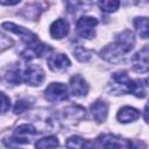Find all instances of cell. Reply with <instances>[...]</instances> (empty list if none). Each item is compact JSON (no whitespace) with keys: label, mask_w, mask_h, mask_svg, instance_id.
I'll return each instance as SVG.
<instances>
[{"label":"cell","mask_w":149,"mask_h":149,"mask_svg":"<svg viewBox=\"0 0 149 149\" xmlns=\"http://www.w3.org/2000/svg\"><path fill=\"white\" fill-rule=\"evenodd\" d=\"M135 45V37L130 30H123L119 35L113 43L106 45L101 51L100 56L105 61L109 63H118L122 59V57L128 54Z\"/></svg>","instance_id":"cell-1"},{"label":"cell","mask_w":149,"mask_h":149,"mask_svg":"<svg viewBox=\"0 0 149 149\" xmlns=\"http://www.w3.org/2000/svg\"><path fill=\"white\" fill-rule=\"evenodd\" d=\"M133 80L128 77V74L125 71H119L112 74L111 77V84H109V92L111 94H125L130 93Z\"/></svg>","instance_id":"cell-2"},{"label":"cell","mask_w":149,"mask_h":149,"mask_svg":"<svg viewBox=\"0 0 149 149\" xmlns=\"http://www.w3.org/2000/svg\"><path fill=\"white\" fill-rule=\"evenodd\" d=\"M20 79L21 83L24 81L31 86L41 85L44 79V72L38 65H28L24 69H20Z\"/></svg>","instance_id":"cell-3"},{"label":"cell","mask_w":149,"mask_h":149,"mask_svg":"<svg viewBox=\"0 0 149 149\" xmlns=\"http://www.w3.org/2000/svg\"><path fill=\"white\" fill-rule=\"evenodd\" d=\"M44 95L47 100L51 102H59L69 98V91L68 87L62 83H51L47 86Z\"/></svg>","instance_id":"cell-4"},{"label":"cell","mask_w":149,"mask_h":149,"mask_svg":"<svg viewBox=\"0 0 149 149\" xmlns=\"http://www.w3.org/2000/svg\"><path fill=\"white\" fill-rule=\"evenodd\" d=\"M98 24V20L92 16H83L77 21V34L83 38H92L94 36V28Z\"/></svg>","instance_id":"cell-5"},{"label":"cell","mask_w":149,"mask_h":149,"mask_svg":"<svg viewBox=\"0 0 149 149\" xmlns=\"http://www.w3.org/2000/svg\"><path fill=\"white\" fill-rule=\"evenodd\" d=\"M98 147L104 148H130L132 143L113 134H104L97 139Z\"/></svg>","instance_id":"cell-6"},{"label":"cell","mask_w":149,"mask_h":149,"mask_svg":"<svg viewBox=\"0 0 149 149\" xmlns=\"http://www.w3.org/2000/svg\"><path fill=\"white\" fill-rule=\"evenodd\" d=\"M2 28H5L6 30H9V31H12V33L19 35L20 38H21L27 45H29V44L35 43V42L38 41L37 36H36L34 33H31V31L28 30L27 28H23V27H21V26H17V24H15V23H13V22H3V23H2Z\"/></svg>","instance_id":"cell-7"},{"label":"cell","mask_w":149,"mask_h":149,"mask_svg":"<svg viewBox=\"0 0 149 149\" xmlns=\"http://www.w3.org/2000/svg\"><path fill=\"white\" fill-rule=\"evenodd\" d=\"M50 50H51V48L49 45L37 41L35 43H31V44L27 45V48L22 51L21 56L26 61H31V59H34L36 57H42L43 55L48 54Z\"/></svg>","instance_id":"cell-8"},{"label":"cell","mask_w":149,"mask_h":149,"mask_svg":"<svg viewBox=\"0 0 149 149\" xmlns=\"http://www.w3.org/2000/svg\"><path fill=\"white\" fill-rule=\"evenodd\" d=\"M70 64H71V62H70L69 57L61 52L52 54L48 57V65H49L50 70H52L54 72L63 71V70L68 69L70 66Z\"/></svg>","instance_id":"cell-9"},{"label":"cell","mask_w":149,"mask_h":149,"mask_svg":"<svg viewBox=\"0 0 149 149\" xmlns=\"http://www.w3.org/2000/svg\"><path fill=\"white\" fill-rule=\"evenodd\" d=\"M70 91L74 97H84L88 92V84L80 74L70 78Z\"/></svg>","instance_id":"cell-10"},{"label":"cell","mask_w":149,"mask_h":149,"mask_svg":"<svg viewBox=\"0 0 149 149\" xmlns=\"http://www.w3.org/2000/svg\"><path fill=\"white\" fill-rule=\"evenodd\" d=\"M132 63L135 71L141 73L148 71V45H144L140 51H137L133 56Z\"/></svg>","instance_id":"cell-11"},{"label":"cell","mask_w":149,"mask_h":149,"mask_svg":"<svg viewBox=\"0 0 149 149\" xmlns=\"http://www.w3.org/2000/svg\"><path fill=\"white\" fill-rule=\"evenodd\" d=\"M70 27L65 19H58L50 26V35L54 38H63L69 34Z\"/></svg>","instance_id":"cell-12"},{"label":"cell","mask_w":149,"mask_h":149,"mask_svg":"<svg viewBox=\"0 0 149 149\" xmlns=\"http://www.w3.org/2000/svg\"><path fill=\"white\" fill-rule=\"evenodd\" d=\"M91 113L93 119L97 122H104L107 118V113H108V106L105 101L102 100H98L92 104L91 106Z\"/></svg>","instance_id":"cell-13"},{"label":"cell","mask_w":149,"mask_h":149,"mask_svg":"<svg viewBox=\"0 0 149 149\" xmlns=\"http://www.w3.org/2000/svg\"><path fill=\"white\" fill-rule=\"evenodd\" d=\"M116 118L121 123H129L140 118V112L134 107L125 106L118 112Z\"/></svg>","instance_id":"cell-14"},{"label":"cell","mask_w":149,"mask_h":149,"mask_svg":"<svg viewBox=\"0 0 149 149\" xmlns=\"http://www.w3.org/2000/svg\"><path fill=\"white\" fill-rule=\"evenodd\" d=\"M64 116L72 121L80 120L85 116V108H83L78 105H72L64 109Z\"/></svg>","instance_id":"cell-15"},{"label":"cell","mask_w":149,"mask_h":149,"mask_svg":"<svg viewBox=\"0 0 149 149\" xmlns=\"http://www.w3.org/2000/svg\"><path fill=\"white\" fill-rule=\"evenodd\" d=\"M65 146L68 148H91L93 147V143L81 139L80 136H71L65 142Z\"/></svg>","instance_id":"cell-16"},{"label":"cell","mask_w":149,"mask_h":149,"mask_svg":"<svg viewBox=\"0 0 149 149\" xmlns=\"http://www.w3.org/2000/svg\"><path fill=\"white\" fill-rule=\"evenodd\" d=\"M134 26L136 31L142 38H148V19L147 17H136L134 20Z\"/></svg>","instance_id":"cell-17"},{"label":"cell","mask_w":149,"mask_h":149,"mask_svg":"<svg viewBox=\"0 0 149 149\" xmlns=\"http://www.w3.org/2000/svg\"><path fill=\"white\" fill-rule=\"evenodd\" d=\"M98 5L105 13H113L120 7V0H99Z\"/></svg>","instance_id":"cell-18"},{"label":"cell","mask_w":149,"mask_h":149,"mask_svg":"<svg viewBox=\"0 0 149 149\" xmlns=\"http://www.w3.org/2000/svg\"><path fill=\"white\" fill-rule=\"evenodd\" d=\"M33 104L34 102L30 98H22V99L16 101V104L14 106V113L15 114H21V113L28 111L33 106Z\"/></svg>","instance_id":"cell-19"},{"label":"cell","mask_w":149,"mask_h":149,"mask_svg":"<svg viewBox=\"0 0 149 149\" xmlns=\"http://www.w3.org/2000/svg\"><path fill=\"white\" fill-rule=\"evenodd\" d=\"M58 140L56 136H47L36 142V148H56L58 147Z\"/></svg>","instance_id":"cell-20"},{"label":"cell","mask_w":149,"mask_h":149,"mask_svg":"<svg viewBox=\"0 0 149 149\" xmlns=\"http://www.w3.org/2000/svg\"><path fill=\"white\" fill-rule=\"evenodd\" d=\"M146 85H147V84H142L141 80H133L130 93H133V94H134L135 97H137V98H144L146 94H147Z\"/></svg>","instance_id":"cell-21"},{"label":"cell","mask_w":149,"mask_h":149,"mask_svg":"<svg viewBox=\"0 0 149 149\" xmlns=\"http://www.w3.org/2000/svg\"><path fill=\"white\" fill-rule=\"evenodd\" d=\"M35 134H37L36 128L29 123H24L15 128V135H19V136H27V135H35Z\"/></svg>","instance_id":"cell-22"},{"label":"cell","mask_w":149,"mask_h":149,"mask_svg":"<svg viewBox=\"0 0 149 149\" xmlns=\"http://www.w3.org/2000/svg\"><path fill=\"white\" fill-rule=\"evenodd\" d=\"M73 54L76 56L77 59H79L80 62H87L91 58V51L87 50L86 48L81 47V45H77L73 48Z\"/></svg>","instance_id":"cell-23"},{"label":"cell","mask_w":149,"mask_h":149,"mask_svg":"<svg viewBox=\"0 0 149 149\" xmlns=\"http://www.w3.org/2000/svg\"><path fill=\"white\" fill-rule=\"evenodd\" d=\"M64 5L69 13H76L80 9L83 2L81 0H64Z\"/></svg>","instance_id":"cell-24"},{"label":"cell","mask_w":149,"mask_h":149,"mask_svg":"<svg viewBox=\"0 0 149 149\" xmlns=\"http://www.w3.org/2000/svg\"><path fill=\"white\" fill-rule=\"evenodd\" d=\"M9 108H10V100H9V98L3 92H0V113H5Z\"/></svg>","instance_id":"cell-25"},{"label":"cell","mask_w":149,"mask_h":149,"mask_svg":"<svg viewBox=\"0 0 149 149\" xmlns=\"http://www.w3.org/2000/svg\"><path fill=\"white\" fill-rule=\"evenodd\" d=\"M10 43H12V41L7 36L0 34V48H7L8 45H10Z\"/></svg>","instance_id":"cell-26"},{"label":"cell","mask_w":149,"mask_h":149,"mask_svg":"<svg viewBox=\"0 0 149 149\" xmlns=\"http://www.w3.org/2000/svg\"><path fill=\"white\" fill-rule=\"evenodd\" d=\"M21 0H0V3L3 6H14L16 3H19Z\"/></svg>","instance_id":"cell-27"}]
</instances>
